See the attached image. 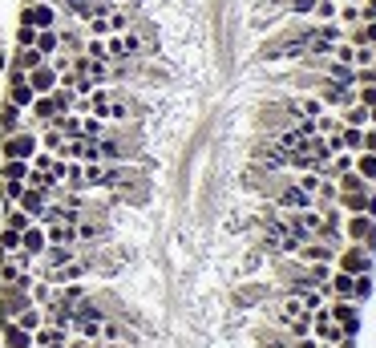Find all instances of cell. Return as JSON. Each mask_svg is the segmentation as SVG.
I'll list each match as a JSON object with an SVG mask.
<instances>
[{
	"label": "cell",
	"instance_id": "13",
	"mask_svg": "<svg viewBox=\"0 0 376 348\" xmlns=\"http://www.w3.org/2000/svg\"><path fill=\"white\" fill-rule=\"evenodd\" d=\"M33 345V332H25L16 320H4V348H29Z\"/></svg>",
	"mask_w": 376,
	"mask_h": 348
},
{
	"label": "cell",
	"instance_id": "7",
	"mask_svg": "<svg viewBox=\"0 0 376 348\" xmlns=\"http://www.w3.org/2000/svg\"><path fill=\"white\" fill-rule=\"evenodd\" d=\"M25 77H29V86H33L37 97H45V93H53V89H57V69H53L49 61H41L37 69H29Z\"/></svg>",
	"mask_w": 376,
	"mask_h": 348
},
{
	"label": "cell",
	"instance_id": "32",
	"mask_svg": "<svg viewBox=\"0 0 376 348\" xmlns=\"http://www.w3.org/2000/svg\"><path fill=\"white\" fill-rule=\"evenodd\" d=\"M373 296V271H360L356 275V292H352V300L360 304V300H368Z\"/></svg>",
	"mask_w": 376,
	"mask_h": 348
},
{
	"label": "cell",
	"instance_id": "27",
	"mask_svg": "<svg viewBox=\"0 0 376 348\" xmlns=\"http://www.w3.org/2000/svg\"><path fill=\"white\" fill-rule=\"evenodd\" d=\"M16 251H21V231L4 227L0 231V256H16Z\"/></svg>",
	"mask_w": 376,
	"mask_h": 348
},
{
	"label": "cell",
	"instance_id": "11",
	"mask_svg": "<svg viewBox=\"0 0 376 348\" xmlns=\"http://www.w3.org/2000/svg\"><path fill=\"white\" fill-rule=\"evenodd\" d=\"M29 122H25V110L21 105H12L8 97H4V105H0V130L4 134H16V130H25Z\"/></svg>",
	"mask_w": 376,
	"mask_h": 348
},
{
	"label": "cell",
	"instance_id": "29",
	"mask_svg": "<svg viewBox=\"0 0 376 348\" xmlns=\"http://www.w3.org/2000/svg\"><path fill=\"white\" fill-rule=\"evenodd\" d=\"M29 223H33V219L25 215L21 207H4V227H12V231H25Z\"/></svg>",
	"mask_w": 376,
	"mask_h": 348
},
{
	"label": "cell",
	"instance_id": "10",
	"mask_svg": "<svg viewBox=\"0 0 376 348\" xmlns=\"http://www.w3.org/2000/svg\"><path fill=\"white\" fill-rule=\"evenodd\" d=\"M69 340V328H57V324H41L33 332V348H65Z\"/></svg>",
	"mask_w": 376,
	"mask_h": 348
},
{
	"label": "cell",
	"instance_id": "33",
	"mask_svg": "<svg viewBox=\"0 0 376 348\" xmlns=\"http://www.w3.org/2000/svg\"><path fill=\"white\" fill-rule=\"evenodd\" d=\"M21 190H25V182H12V178H4V186H0V195H4V207H16Z\"/></svg>",
	"mask_w": 376,
	"mask_h": 348
},
{
	"label": "cell",
	"instance_id": "14",
	"mask_svg": "<svg viewBox=\"0 0 376 348\" xmlns=\"http://www.w3.org/2000/svg\"><path fill=\"white\" fill-rule=\"evenodd\" d=\"M12 320H16V324H21L25 332H37V328H41V324H45V308L29 304V308H21V312H16Z\"/></svg>",
	"mask_w": 376,
	"mask_h": 348
},
{
	"label": "cell",
	"instance_id": "17",
	"mask_svg": "<svg viewBox=\"0 0 376 348\" xmlns=\"http://www.w3.org/2000/svg\"><path fill=\"white\" fill-rule=\"evenodd\" d=\"M69 332H77V336H85V340H101V320H82V316H73Z\"/></svg>",
	"mask_w": 376,
	"mask_h": 348
},
{
	"label": "cell",
	"instance_id": "20",
	"mask_svg": "<svg viewBox=\"0 0 376 348\" xmlns=\"http://www.w3.org/2000/svg\"><path fill=\"white\" fill-rule=\"evenodd\" d=\"M29 162H21V158H4V166H0V178H12V182H25L29 178Z\"/></svg>",
	"mask_w": 376,
	"mask_h": 348
},
{
	"label": "cell",
	"instance_id": "21",
	"mask_svg": "<svg viewBox=\"0 0 376 348\" xmlns=\"http://www.w3.org/2000/svg\"><path fill=\"white\" fill-rule=\"evenodd\" d=\"M53 296H57V288H53L49 279H33V288H29V300H33L37 308H45Z\"/></svg>",
	"mask_w": 376,
	"mask_h": 348
},
{
	"label": "cell",
	"instance_id": "16",
	"mask_svg": "<svg viewBox=\"0 0 376 348\" xmlns=\"http://www.w3.org/2000/svg\"><path fill=\"white\" fill-rule=\"evenodd\" d=\"M110 134V126H105V118H97V114H82V138H105Z\"/></svg>",
	"mask_w": 376,
	"mask_h": 348
},
{
	"label": "cell",
	"instance_id": "43",
	"mask_svg": "<svg viewBox=\"0 0 376 348\" xmlns=\"http://www.w3.org/2000/svg\"><path fill=\"white\" fill-rule=\"evenodd\" d=\"M29 4H57V0H29Z\"/></svg>",
	"mask_w": 376,
	"mask_h": 348
},
{
	"label": "cell",
	"instance_id": "37",
	"mask_svg": "<svg viewBox=\"0 0 376 348\" xmlns=\"http://www.w3.org/2000/svg\"><path fill=\"white\" fill-rule=\"evenodd\" d=\"M312 4H316V0H284V8H288L292 16H312Z\"/></svg>",
	"mask_w": 376,
	"mask_h": 348
},
{
	"label": "cell",
	"instance_id": "31",
	"mask_svg": "<svg viewBox=\"0 0 376 348\" xmlns=\"http://www.w3.org/2000/svg\"><path fill=\"white\" fill-rule=\"evenodd\" d=\"M49 65H53V69H57V77H61V73H69V69H73V53H69V49H57V53L49 57Z\"/></svg>",
	"mask_w": 376,
	"mask_h": 348
},
{
	"label": "cell",
	"instance_id": "30",
	"mask_svg": "<svg viewBox=\"0 0 376 348\" xmlns=\"http://www.w3.org/2000/svg\"><path fill=\"white\" fill-rule=\"evenodd\" d=\"M101 235H105V231H101L97 223H89V219H82V223H77V243H97Z\"/></svg>",
	"mask_w": 376,
	"mask_h": 348
},
{
	"label": "cell",
	"instance_id": "8",
	"mask_svg": "<svg viewBox=\"0 0 376 348\" xmlns=\"http://www.w3.org/2000/svg\"><path fill=\"white\" fill-rule=\"evenodd\" d=\"M336 263L344 267V271H352V275H360V271H373V260H368V251L356 243V247H344V256L336 251Z\"/></svg>",
	"mask_w": 376,
	"mask_h": 348
},
{
	"label": "cell",
	"instance_id": "15",
	"mask_svg": "<svg viewBox=\"0 0 376 348\" xmlns=\"http://www.w3.org/2000/svg\"><path fill=\"white\" fill-rule=\"evenodd\" d=\"M33 49H37L45 61H49V57L61 49V33H57V29H45V33H37V45H33Z\"/></svg>",
	"mask_w": 376,
	"mask_h": 348
},
{
	"label": "cell",
	"instance_id": "19",
	"mask_svg": "<svg viewBox=\"0 0 376 348\" xmlns=\"http://www.w3.org/2000/svg\"><path fill=\"white\" fill-rule=\"evenodd\" d=\"M45 57L37 49H16V57H12V69H21V73H29V69H37Z\"/></svg>",
	"mask_w": 376,
	"mask_h": 348
},
{
	"label": "cell",
	"instance_id": "36",
	"mask_svg": "<svg viewBox=\"0 0 376 348\" xmlns=\"http://www.w3.org/2000/svg\"><path fill=\"white\" fill-rule=\"evenodd\" d=\"M33 45H37V29L16 25V49H33Z\"/></svg>",
	"mask_w": 376,
	"mask_h": 348
},
{
	"label": "cell",
	"instance_id": "18",
	"mask_svg": "<svg viewBox=\"0 0 376 348\" xmlns=\"http://www.w3.org/2000/svg\"><path fill=\"white\" fill-rule=\"evenodd\" d=\"M49 126H57L65 138H77V134H82V114H57Z\"/></svg>",
	"mask_w": 376,
	"mask_h": 348
},
{
	"label": "cell",
	"instance_id": "39",
	"mask_svg": "<svg viewBox=\"0 0 376 348\" xmlns=\"http://www.w3.org/2000/svg\"><path fill=\"white\" fill-rule=\"evenodd\" d=\"M65 348H89V340H85V336H77V332H69V340H65Z\"/></svg>",
	"mask_w": 376,
	"mask_h": 348
},
{
	"label": "cell",
	"instance_id": "41",
	"mask_svg": "<svg viewBox=\"0 0 376 348\" xmlns=\"http://www.w3.org/2000/svg\"><path fill=\"white\" fill-rule=\"evenodd\" d=\"M243 267H247V271H255V267H259V251H251L247 260H243Z\"/></svg>",
	"mask_w": 376,
	"mask_h": 348
},
{
	"label": "cell",
	"instance_id": "34",
	"mask_svg": "<svg viewBox=\"0 0 376 348\" xmlns=\"http://www.w3.org/2000/svg\"><path fill=\"white\" fill-rule=\"evenodd\" d=\"M82 25L89 29V37H110V16H89Z\"/></svg>",
	"mask_w": 376,
	"mask_h": 348
},
{
	"label": "cell",
	"instance_id": "22",
	"mask_svg": "<svg viewBox=\"0 0 376 348\" xmlns=\"http://www.w3.org/2000/svg\"><path fill=\"white\" fill-rule=\"evenodd\" d=\"M352 171L360 174L364 182H376V154H368V150H360V158L352 162Z\"/></svg>",
	"mask_w": 376,
	"mask_h": 348
},
{
	"label": "cell",
	"instance_id": "9",
	"mask_svg": "<svg viewBox=\"0 0 376 348\" xmlns=\"http://www.w3.org/2000/svg\"><path fill=\"white\" fill-rule=\"evenodd\" d=\"M16 207H21L25 215L37 223V215L49 207V195H45V190H37V186H25V190H21V199H16Z\"/></svg>",
	"mask_w": 376,
	"mask_h": 348
},
{
	"label": "cell",
	"instance_id": "2",
	"mask_svg": "<svg viewBox=\"0 0 376 348\" xmlns=\"http://www.w3.org/2000/svg\"><path fill=\"white\" fill-rule=\"evenodd\" d=\"M324 312L340 324L344 336H356V332H360V304H356V300H340V296H332V304H324Z\"/></svg>",
	"mask_w": 376,
	"mask_h": 348
},
{
	"label": "cell",
	"instance_id": "38",
	"mask_svg": "<svg viewBox=\"0 0 376 348\" xmlns=\"http://www.w3.org/2000/svg\"><path fill=\"white\" fill-rule=\"evenodd\" d=\"M356 97H360V105H368V110H373V105H376V86H360V89H356Z\"/></svg>",
	"mask_w": 376,
	"mask_h": 348
},
{
	"label": "cell",
	"instance_id": "44",
	"mask_svg": "<svg viewBox=\"0 0 376 348\" xmlns=\"http://www.w3.org/2000/svg\"><path fill=\"white\" fill-rule=\"evenodd\" d=\"M373 126H376V105H373Z\"/></svg>",
	"mask_w": 376,
	"mask_h": 348
},
{
	"label": "cell",
	"instance_id": "5",
	"mask_svg": "<svg viewBox=\"0 0 376 348\" xmlns=\"http://www.w3.org/2000/svg\"><path fill=\"white\" fill-rule=\"evenodd\" d=\"M33 97H37V93H33V86H29V77H25L21 69H12V73H8V101L21 105V110H29Z\"/></svg>",
	"mask_w": 376,
	"mask_h": 348
},
{
	"label": "cell",
	"instance_id": "1",
	"mask_svg": "<svg viewBox=\"0 0 376 348\" xmlns=\"http://www.w3.org/2000/svg\"><path fill=\"white\" fill-rule=\"evenodd\" d=\"M41 150V138L37 130H16V134H4V158H21V162H33V154Z\"/></svg>",
	"mask_w": 376,
	"mask_h": 348
},
{
	"label": "cell",
	"instance_id": "24",
	"mask_svg": "<svg viewBox=\"0 0 376 348\" xmlns=\"http://www.w3.org/2000/svg\"><path fill=\"white\" fill-rule=\"evenodd\" d=\"M65 146V134L57 130V126H45L41 130V150H49V154H57Z\"/></svg>",
	"mask_w": 376,
	"mask_h": 348
},
{
	"label": "cell",
	"instance_id": "3",
	"mask_svg": "<svg viewBox=\"0 0 376 348\" xmlns=\"http://www.w3.org/2000/svg\"><path fill=\"white\" fill-rule=\"evenodd\" d=\"M21 25H29V29H61V16H57V4H25L21 8Z\"/></svg>",
	"mask_w": 376,
	"mask_h": 348
},
{
	"label": "cell",
	"instance_id": "12",
	"mask_svg": "<svg viewBox=\"0 0 376 348\" xmlns=\"http://www.w3.org/2000/svg\"><path fill=\"white\" fill-rule=\"evenodd\" d=\"M340 126L368 130V126H373V110H368V105H348V110H340Z\"/></svg>",
	"mask_w": 376,
	"mask_h": 348
},
{
	"label": "cell",
	"instance_id": "28",
	"mask_svg": "<svg viewBox=\"0 0 376 348\" xmlns=\"http://www.w3.org/2000/svg\"><path fill=\"white\" fill-rule=\"evenodd\" d=\"M336 8H340L336 0H316V4H312V21H320V25H324V21H336Z\"/></svg>",
	"mask_w": 376,
	"mask_h": 348
},
{
	"label": "cell",
	"instance_id": "6",
	"mask_svg": "<svg viewBox=\"0 0 376 348\" xmlns=\"http://www.w3.org/2000/svg\"><path fill=\"white\" fill-rule=\"evenodd\" d=\"M45 247H49V239H45V227H41V223H29V227L21 231V251H25V256H33V260H41Z\"/></svg>",
	"mask_w": 376,
	"mask_h": 348
},
{
	"label": "cell",
	"instance_id": "40",
	"mask_svg": "<svg viewBox=\"0 0 376 348\" xmlns=\"http://www.w3.org/2000/svg\"><path fill=\"white\" fill-rule=\"evenodd\" d=\"M364 150H368V154H376V130H364Z\"/></svg>",
	"mask_w": 376,
	"mask_h": 348
},
{
	"label": "cell",
	"instance_id": "25",
	"mask_svg": "<svg viewBox=\"0 0 376 348\" xmlns=\"http://www.w3.org/2000/svg\"><path fill=\"white\" fill-rule=\"evenodd\" d=\"M336 130H340V114H336V110H324V114L316 118V134L328 138V134H336Z\"/></svg>",
	"mask_w": 376,
	"mask_h": 348
},
{
	"label": "cell",
	"instance_id": "4",
	"mask_svg": "<svg viewBox=\"0 0 376 348\" xmlns=\"http://www.w3.org/2000/svg\"><path fill=\"white\" fill-rule=\"evenodd\" d=\"M303 207H312V195L299 190L295 182H284V186L275 190V211H303Z\"/></svg>",
	"mask_w": 376,
	"mask_h": 348
},
{
	"label": "cell",
	"instance_id": "26",
	"mask_svg": "<svg viewBox=\"0 0 376 348\" xmlns=\"http://www.w3.org/2000/svg\"><path fill=\"white\" fill-rule=\"evenodd\" d=\"M336 25H344V29L360 25V4H340L336 8Z\"/></svg>",
	"mask_w": 376,
	"mask_h": 348
},
{
	"label": "cell",
	"instance_id": "23",
	"mask_svg": "<svg viewBox=\"0 0 376 348\" xmlns=\"http://www.w3.org/2000/svg\"><path fill=\"white\" fill-rule=\"evenodd\" d=\"M340 138H344V150H348V154H360V150H364V130L340 126Z\"/></svg>",
	"mask_w": 376,
	"mask_h": 348
},
{
	"label": "cell",
	"instance_id": "42",
	"mask_svg": "<svg viewBox=\"0 0 376 348\" xmlns=\"http://www.w3.org/2000/svg\"><path fill=\"white\" fill-rule=\"evenodd\" d=\"M316 348H336V345H328V340H316Z\"/></svg>",
	"mask_w": 376,
	"mask_h": 348
},
{
	"label": "cell",
	"instance_id": "35",
	"mask_svg": "<svg viewBox=\"0 0 376 348\" xmlns=\"http://www.w3.org/2000/svg\"><path fill=\"white\" fill-rule=\"evenodd\" d=\"M125 29H129V12L114 4V12H110V33H125Z\"/></svg>",
	"mask_w": 376,
	"mask_h": 348
},
{
	"label": "cell",
	"instance_id": "45",
	"mask_svg": "<svg viewBox=\"0 0 376 348\" xmlns=\"http://www.w3.org/2000/svg\"><path fill=\"white\" fill-rule=\"evenodd\" d=\"M29 348H33V345H29Z\"/></svg>",
	"mask_w": 376,
	"mask_h": 348
}]
</instances>
